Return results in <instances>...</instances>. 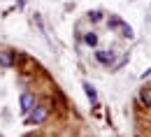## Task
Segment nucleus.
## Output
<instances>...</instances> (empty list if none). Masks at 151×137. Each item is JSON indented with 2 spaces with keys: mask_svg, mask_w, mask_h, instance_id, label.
Returning a JSON list of instances; mask_svg holds the SVG:
<instances>
[{
  "mask_svg": "<svg viewBox=\"0 0 151 137\" xmlns=\"http://www.w3.org/2000/svg\"><path fill=\"white\" fill-rule=\"evenodd\" d=\"M47 114H49L47 107H33V109L26 114V123H28V126H40V123H44Z\"/></svg>",
  "mask_w": 151,
  "mask_h": 137,
  "instance_id": "obj_1",
  "label": "nucleus"
},
{
  "mask_svg": "<svg viewBox=\"0 0 151 137\" xmlns=\"http://www.w3.org/2000/svg\"><path fill=\"white\" fill-rule=\"evenodd\" d=\"M33 107H35V95H30V93H21V112L28 114Z\"/></svg>",
  "mask_w": 151,
  "mask_h": 137,
  "instance_id": "obj_2",
  "label": "nucleus"
},
{
  "mask_svg": "<svg viewBox=\"0 0 151 137\" xmlns=\"http://www.w3.org/2000/svg\"><path fill=\"white\" fill-rule=\"evenodd\" d=\"M95 58L102 65H112L114 63V51H95Z\"/></svg>",
  "mask_w": 151,
  "mask_h": 137,
  "instance_id": "obj_3",
  "label": "nucleus"
},
{
  "mask_svg": "<svg viewBox=\"0 0 151 137\" xmlns=\"http://www.w3.org/2000/svg\"><path fill=\"white\" fill-rule=\"evenodd\" d=\"M0 65L2 67H12L14 65V54L12 51H0Z\"/></svg>",
  "mask_w": 151,
  "mask_h": 137,
  "instance_id": "obj_4",
  "label": "nucleus"
},
{
  "mask_svg": "<svg viewBox=\"0 0 151 137\" xmlns=\"http://www.w3.org/2000/svg\"><path fill=\"white\" fill-rule=\"evenodd\" d=\"M84 93H86V95H88V100H91V102H98V93H95V88L93 86H91V84H88V81H84Z\"/></svg>",
  "mask_w": 151,
  "mask_h": 137,
  "instance_id": "obj_5",
  "label": "nucleus"
},
{
  "mask_svg": "<svg viewBox=\"0 0 151 137\" xmlns=\"http://www.w3.org/2000/svg\"><path fill=\"white\" fill-rule=\"evenodd\" d=\"M119 30H121V35H123V37H128V39L135 37V33H132V28L128 26V23H121V26H119Z\"/></svg>",
  "mask_w": 151,
  "mask_h": 137,
  "instance_id": "obj_6",
  "label": "nucleus"
},
{
  "mask_svg": "<svg viewBox=\"0 0 151 137\" xmlns=\"http://www.w3.org/2000/svg\"><path fill=\"white\" fill-rule=\"evenodd\" d=\"M84 42H86L88 47H95V44H98V35H95V33H86V35H84Z\"/></svg>",
  "mask_w": 151,
  "mask_h": 137,
  "instance_id": "obj_7",
  "label": "nucleus"
},
{
  "mask_svg": "<svg viewBox=\"0 0 151 137\" xmlns=\"http://www.w3.org/2000/svg\"><path fill=\"white\" fill-rule=\"evenodd\" d=\"M107 23H109V28H119L123 21L119 19V16H109V19H107Z\"/></svg>",
  "mask_w": 151,
  "mask_h": 137,
  "instance_id": "obj_8",
  "label": "nucleus"
},
{
  "mask_svg": "<svg viewBox=\"0 0 151 137\" xmlns=\"http://www.w3.org/2000/svg\"><path fill=\"white\" fill-rule=\"evenodd\" d=\"M139 100H142L144 105H149V107H151V93H149V91H142V93H139Z\"/></svg>",
  "mask_w": 151,
  "mask_h": 137,
  "instance_id": "obj_9",
  "label": "nucleus"
},
{
  "mask_svg": "<svg viewBox=\"0 0 151 137\" xmlns=\"http://www.w3.org/2000/svg\"><path fill=\"white\" fill-rule=\"evenodd\" d=\"M88 19L91 21H100L102 16H100V12H88Z\"/></svg>",
  "mask_w": 151,
  "mask_h": 137,
  "instance_id": "obj_10",
  "label": "nucleus"
},
{
  "mask_svg": "<svg viewBox=\"0 0 151 137\" xmlns=\"http://www.w3.org/2000/svg\"><path fill=\"white\" fill-rule=\"evenodd\" d=\"M147 77H151V67L147 70V72H144V75H142V79H147Z\"/></svg>",
  "mask_w": 151,
  "mask_h": 137,
  "instance_id": "obj_11",
  "label": "nucleus"
}]
</instances>
